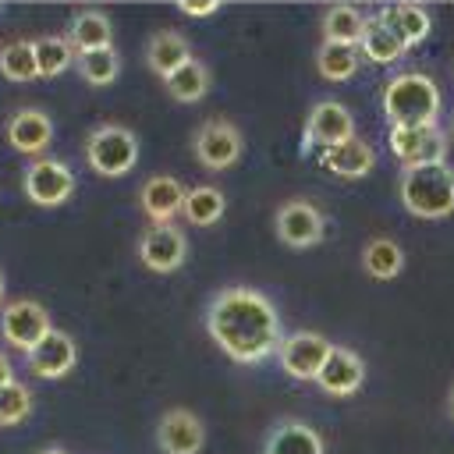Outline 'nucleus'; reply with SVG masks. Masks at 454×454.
I'll return each instance as SVG.
<instances>
[{"label": "nucleus", "mask_w": 454, "mask_h": 454, "mask_svg": "<svg viewBox=\"0 0 454 454\" xmlns=\"http://www.w3.org/2000/svg\"><path fill=\"white\" fill-rule=\"evenodd\" d=\"M220 7V0H181V11L192 14V18H202V14H213Z\"/></svg>", "instance_id": "nucleus-33"}, {"label": "nucleus", "mask_w": 454, "mask_h": 454, "mask_svg": "<svg viewBox=\"0 0 454 454\" xmlns=\"http://www.w3.org/2000/svg\"><path fill=\"white\" fill-rule=\"evenodd\" d=\"M184 184L170 174H153L142 192H138V202H142V213L153 220V223H170L181 209H184Z\"/></svg>", "instance_id": "nucleus-17"}, {"label": "nucleus", "mask_w": 454, "mask_h": 454, "mask_svg": "<svg viewBox=\"0 0 454 454\" xmlns=\"http://www.w3.org/2000/svg\"><path fill=\"white\" fill-rule=\"evenodd\" d=\"M450 415H454V390H450Z\"/></svg>", "instance_id": "nucleus-37"}, {"label": "nucleus", "mask_w": 454, "mask_h": 454, "mask_svg": "<svg viewBox=\"0 0 454 454\" xmlns=\"http://www.w3.org/2000/svg\"><path fill=\"white\" fill-rule=\"evenodd\" d=\"M0 301H4V273H0Z\"/></svg>", "instance_id": "nucleus-36"}, {"label": "nucleus", "mask_w": 454, "mask_h": 454, "mask_svg": "<svg viewBox=\"0 0 454 454\" xmlns=\"http://www.w3.org/2000/svg\"><path fill=\"white\" fill-rule=\"evenodd\" d=\"M138 160V138L124 124H99L85 138V163L103 177H124Z\"/></svg>", "instance_id": "nucleus-4"}, {"label": "nucleus", "mask_w": 454, "mask_h": 454, "mask_svg": "<svg viewBox=\"0 0 454 454\" xmlns=\"http://www.w3.org/2000/svg\"><path fill=\"white\" fill-rule=\"evenodd\" d=\"M74 67H78V74H82L89 85H110V82L117 78V71H121V57H117L114 46H106V50H89V53H78V57H74Z\"/></svg>", "instance_id": "nucleus-31"}, {"label": "nucleus", "mask_w": 454, "mask_h": 454, "mask_svg": "<svg viewBox=\"0 0 454 454\" xmlns=\"http://www.w3.org/2000/svg\"><path fill=\"white\" fill-rule=\"evenodd\" d=\"M4 131H7L11 149L21 153V156H32V160L43 156L46 145L53 142V121H50V114L39 110V106H18V110L7 117Z\"/></svg>", "instance_id": "nucleus-8"}, {"label": "nucleus", "mask_w": 454, "mask_h": 454, "mask_svg": "<svg viewBox=\"0 0 454 454\" xmlns=\"http://www.w3.org/2000/svg\"><path fill=\"white\" fill-rule=\"evenodd\" d=\"M167 92L174 96V99H181V103H195V99H202L206 92H209V71H206V64L202 60H184L177 71H170L167 78Z\"/></svg>", "instance_id": "nucleus-25"}, {"label": "nucleus", "mask_w": 454, "mask_h": 454, "mask_svg": "<svg viewBox=\"0 0 454 454\" xmlns=\"http://www.w3.org/2000/svg\"><path fill=\"white\" fill-rule=\"evenodd\" d=\"M383 114L390 128H429L440 114V89L422 71H401L383 89Z\"/></svg>", "instance_id": "nucleus-2"}, {"label": "nucleus", "mask_w": 454, "mask_h": 454, "mask_svg": "<svg viewBox=\"0 0 454 454\" xmlns=\"http://www.w3.org/2000/svg\"><path fill=\"white\" fill-rule=\"evenodd\" d=\"M380 18L404 39V46H415L429 35V11L419 4H390L380 11Z\"/></svg>", "instance_id": "nucleus-24"}, {"label": "nucleus", "mask_w": 454, "mask_h": 454, "mask_svg": "<svg viewBox=\"0 0 454 454\" xmlns=\"http://www.w3.org/2000/svg\"><path fill=\"white\" fill-rule=\"evenodd\" d=\"M266 454H323V436L305 422H280L266 436Z\"/></svg>", "instance_id": "nucleus-20"}, {"label": "nucleus", "mask_w": 454, "mask_h": 454, "mask_svg": "<svg viewBox=\"0 0 454 454\" xmlns=\"http://www.w3.org/2000/svg\"><path fill=\"white\" fill-rule=\"evenodd\" d=\"M35 43V67L43 78H57L60 71L71 67V60L78 57L74 46L67 43V35H39L32 39Z\"/></svg>", "instance_id": "nucleus-29"}, {"label": "nucleus", "mask_w": 454, "mask_h": 454, "mask_svg": "<svg viewBox=\"0 0 454 454\" xmlns=\"http://www.w3.org/2000/svg\"><path fill=\"white\" fill-rule=\"evenodd\" d=\"M277 234L291 248H309L323 238V213L312 202H301V199L284 202L277 209Z\"/></svg>", "instance_id": "nucleus-13"}, {"label": "nucleus", "mask_w": 454, "mask_h": 454, "mask_svg": "<svg viewBox=\"0 0 454 454\" xmlns=\"http://www.w3.org/2000/svg\"><path fill=\"white\" fill-rule=\"evenodd\" d=\"M223 209H227V199H223V192L216 184H195V188L184 192V209L181 213L199 227L216 223L223 216Z\"/></svg>", "instance_id": "nucleus-26"}, {"label": "nucleus", "mask_w": 454, "mask_h": 454, "mask_svg": "<svg viewBox=\"0 0 454 454\" xmlns=\"http://www.w3.org/2000/svg\"><path fill=\"white\" fill-rule=\"evenodd\" d=\"M21 192L35 206H46V209L64 206L74 192V170L57 156H35L21 170Z\"/></svg>", "instance_id": "nucleus-5"}, {"label": "nucleus", "mask_w": 454, "mask_h": 454, "mask_svg": "<svg viewBox=\"0 0 454 454\" xmlns=\"http://www.w3.org/2000/svg\"><path fill=\"white\" fill-rule=\"evenodd\" d=\"M188 255V241L174 223H153L138 238V259L153 273H174Z\"/></svg>", "instance_id": "nucleus-10"}, {"label": "nucleus", "mask_w": 454, "mask_h": 454, "mask_svg": "<svg viewBox=\"0 0 454 454\" xmlns=\"http://www.w3.org/2000/svg\"><path fill=\"white\" fill-rule=\"evenodd\" d=\"M365 25H369V18L358 7H348V4H337V7H330L323 14V35H326V43L358 46L362 35H365Z\"/></svg>", "instance_id": "nucleus-23"}, {"label": "nucleus", "mask_w": 454, "mask_h": 454, "mask_svg": "<svg viewBox=\"0 0 454 454\" xmlns=\"http://www.w3.org/2000/svg\"><path fill=\"white\" fill-rule=\"evenodd\" d=\"M401 202L408 213L422 220H443L454 213V170L447 160L404 167L401 174Z\"/></svg>", "instance_id": "nucleus-3"}, {"label": "nucleus", "mask_w": 454, "mask_h": 454, "mask_svg": "<svg viewBox=\"0 0 454 454\" xmlns=\"http://www.w3.org/2000/svg\"><path fill=\"white\" fill-rule=\"evenodd\" d=\"M209 337L234 362H262L280 348V316L273 301L255 287H227L206 309Z\"/></svg>", "instance_id": "nucleus-1"}, {"label": "nucleus", "mask_w": 454, "mask_h": 454, "mask_svg": "<svg viewBox=\"0 0 454 454\" xmlns=\"http://www.w3.org/2000/svg\"><path fill=\"white\" fill-rule=\"evenodd\" d=\"M390 153L404 167H422V163H440L447 160V142L436 124L429 128H390Z\"/></svg>", "instance_id": "nucleus-11"}, {"label": "nucleus", "mask_w": 454, "mask_h": 454, "mask_svg": "<svg viewBox=\"0 0 454 454\" xmlns=\"http://www.w3.org/2000/svg\"><path fill=\"white\" fill-rule=\"evenodd\" d=\"M11 380H14V369H11V358H7L4 351H0V387H4V383H11Z\"/></svg>", "instance_id": "nucleus-34"}, {"label": "nucleus", "mask_w": 454, "mask_h": 454, "mask_svg": "<svg viewBox=\"0 0 454 454\" xmlns=\"http://www.w3.org/2000/svg\"><path fill=\"white\" fill-rule=\"evenodd\" d=\"M358 60H362L358 46H348V43H326V39H323V46H319V53H316V67H319V74H323L326 82H344V78H351V74L358 71Z\"/></svg>", "instance_id": "nucleus-27"}, {"label": "nucleus", "mask_w": 454, "mask_h": 454, "mask_svg": "<svg viewBox=\"0 0 454 454\" xmlns=\"http://www.w3.org/2000/svg\"><path fill=\"white\" fill-rule=\"evenodd\" d=\"M39 454H64L60 447H50V450H39Z\"/></svg>", "instance_id": "nucleus-35"}, {"label": "nucleus", "mask_w": 454, "mask_h": 454, "mask_svg": "<svg viewBox=\"0 0 454 454\" xmlns=\"http://www.w3.org/2000/svg\"><path fill=\"white\" fill-rule=\"evenodd\" d=\"M32 411V390L18 380L0 387V426H18Z\"/></svg>", "instance_id": "nucleus-32"}, {"label": "nucleus", "mask_w": 454, "mask_h": 454, "mask_svg": "<svg viewBox=\"0 0 454 454\" xmlns=\"http://www.w3.org/2000/svg\"><path fill=\"white\" fill-rule=\"evenodd\" d=\"M351 135H355V117H351V110H348L344 103L323 99V103L312 106V114H309V121H305V142H309V145L330 149V145L348 142Z\"/></svg>", "instance_id": "nucleus-12"}, {"label": "nucleus", "mask_w": 454, "mask_h": 454, "mask_svg": "<svg viewBox=\"0 0 454 454\" xmlns=\"http://www.w3.org/2000/svg\"><path fill=\"white\" fill-rule=\"evenodd\" d=\"M319 163H323L330 174H337V177H365L369 167L376 163V153H372L369 142H362V138L351 135L348 142L323 149V153H319Z\"/></svg>", "instance_id": "nucleus-18"}, {"label": "nucleus", "mask_w": 454, "mask_h": 454, "mask_svg": "<svg viewBox=\"0 0 454 454\" xmlns=\"http://www.w3.org/2000/svg\"><path fill=\"white\" fill-rule=\"evenodd\" d=\"M50 330H53V326H50V312H46L39 301H32V298L7 301L4 312H0V333H4V340H7L11 348L25 351V355H28Z\"/></svg>", "instance_id": "nucleus-6"}, {"label": "nucleus", "mask_w": 454, "mask_h": 454, "mask_svg": "<svg viewBox=\"0 0 454 454\" xmlns=\"http://www.w3.org/2000/svg\"><path fill=\"white\" fill-rule=\"evenodd\" d=\"M404 39L376 14V18H369V25H365V35H362V43H358V53L362 57H369V60H376V64H390V60H397V57H404Z\"/></svg>", "instance_id": "nucleus-21"}, {"label": "nucleus", "mask_w": 454, "mask_h": 454, "mask_svg": "<svg viewBox=\"0 0 454 454\" xmlns=\"http://www.w3.org/2000/svg\"><path fill=\"white\" fill-rule=\"evenodd\" d=\"M362 262H365L369 277H376V280H390V277H397V273L404 270V252H401V245L390 241V238H372V241L365 245Z\"/></svg>", "instance_id": "nucleus-30"}, {"label": "nucleus", "mask_w": 454, "mask_h": 454, "mask_svg": "<svg viewBox=\"0 0 454 454\" xmlns=\"http://www.w3.org/2000/svg\"><path fill=\"white\" fill-rule=\"evenodd\" d=\"M78 362V348L64 330H50L32 351H28V369L43 380H60L74 369Z\"/></svg>", "instance_id": "nucleus-15"}, {"label": "nucleus", "mask_w": 454, "mask_h": 454, "mask_svg": "<svg viewBox=\"0 0 454 454\" xmlns=\"http://www.w3.org/2000/svg\"><path fill=\"white\" fill-rule=\"evenodd\" d=\"M362 380H365V365L351 348H330V355L316 376V383L330 397H351L362 387Z\"/></svg>", "instance_id": "nucleus-16"}, {"label": "nucleus", "mask_w": 454, "mask_h": 454, "mask_svg": "<svg viewBox=\"0 0 454 454\" xmlns=\"http://www.w3.org/2000/svg\"><path fill=\"white\" fill-rule=\"evenodd\" d=\"M67 43L74 46V53L106 50V46H114V25H110V18L103 11H78L71 18Z\"/></svg>", "instance_id": "nucleus-19"}, {"label": "nucleus", "mask_w": 454, "mask_h": 454, "mask_svg": "<svg viewBox=\"0 0 454 454\" xmlns=\"http://www.w3.org/2000/svg\"><path fill=\"white\" fill-rule=\"evenodd\" d=\"M145 60H149V67L156 71V74H170V71H177L184 60H192V46H188V39L184 35H177V32H156L153 39H149V46H145Z\"/></svg>", "instance_id": "nucleus-22"}, {"label": "nucleus", "mask_w": 454, "mask_h": 454, "mask_svg": "<svg viewBox=\"0 0 454 454\" xmlns=\"http://www.w3.org/2000/svg\"><path fill=\"white\" fill-rule=\"evenodd\" d=\"M0 71L11 82H32L39 78L35 67V43L32 39H11L0 46Z\"/></svg>", "instance_id": "nucleus-28"}, {"label": "nucleus", "mask_w": 454, "mask_h": 454, "mask_svg": "<svg viewBox=\"0 0 454 454\" xmlns=\"http://www.w3.org/2000/svg\"><path fill=\"white\" fill-rule=\"evenodd\" d=\"M330 348L333 344L323 333L298 330L287 340H280L277 355H280V365H284L287 376H294V380H316L319 369H323V362H326V355H330Z\"/></svg>", "instance_id": "nucleus-7"}, {"label": "nucleus", "mask_w": 454, "mask_h": 454, "mask_svg": "<svg viewBox=\"0 0 454 454\" xmlns=\"http://www.w3.org/2000/svg\"><path fill=\"white\" fill-rule=\"evenodd\" d=\"M241 131L231 124V121H206L199 131H195V156L199 163H206L209 170H227L231 163H238L241 156Z\"/></svg>", "instance_id": "nucleus-9"}, {"label": "nucleus", "mask_w": 454, "mask_h": 454, "mask_svg": "<svg viewBox=\"0 0 454 454\" xmlns=\"http://www.w3.org/2000/svg\"><path fill=\"white\" fill-rule=\"evenodd\" d=\"M156 443L163 454H199L206 443V429L192 411L170 408L156 426Z\"/></svg>", "instance_id": "nucleus-14"}]
</instances>
